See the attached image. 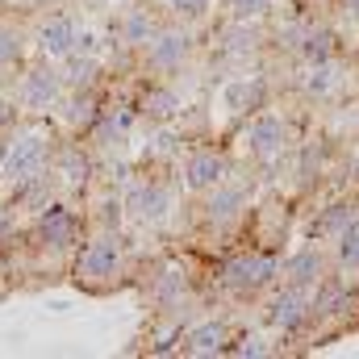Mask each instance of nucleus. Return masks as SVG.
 I'll return each mask as SVG.
<instances>
[{
	"mask_svg": "<svg viewBox=\"0 0 359 359\" xmlns=\"http://www.w3.org/2000/svg\"><path fill=\"white\" fill-rule=\"evenodd\" d=\"M121 271V251H117V243L113 238H96L88 243L84 251H80V259H76V280H84V284H104V280H113Z\"/></svg>",
	"mask_w": 359,
	"mask_h": 359,
	"instance_id": "1",
	"label": "nucleus"
},
{
	"mask_svg": "<svg viewBox=\"0 0 359 359\" xmlns=\"http://www.w3.org/2000/svg\"><path fill=\"white\" fill-rule=\"evenodd\" d=\"M42 163H46V142L38 134L4 147V159H0V172L13 180V184H25V180L42 176Z\"/></svg>",
	"mask_w": 359,
	"mask_h": 359,
	"instance_id": "2",
	"label": "nucleus"
},
{
	"mask_svg": "<svg viewBox=\"0 0 359 359\" xmlns=\"http://www.w3.org/2000/svg\"><path fill=\"white\" fill-rule=\"evenodd\" d=\"M276 271H280V264L276 259H268V255H238V259H230L226 264V284L234 288V292H251V288H264V284H271L276 280Z\"/></svg>",
	"mask_w": 359,
	"mask_h": 359,
	"instance_id": "3",
	"label": "nucleus"
},
{
	"mask_svg": "<svg viewBox=\"0 0 359 359\" xmlns=\"http://www.w3.org/2000/svg\"><path fill=\"white\" fill-rule=\"evenodd\" d=\"M222 180H226V159H222L217 151H196V155L184 163V184L196 188V192H213Z\"/></svg>",
	"mask_w": 359,
	"mask_h": 359,
	"instance_id": "4",
	"label": "nucleus"
},
{
	"mask_svg": "<svg viewBox=\"0 0 359 359\" xmlns=\"http://www.w3.org/2000/svg\"><path fill=\"white\" fill-rule=\"evenodd\" d=\"M38 234H42L46 247H72L76 234H80V217H76L72 209H63V205H50V209L38 217Z\"/></svg>",
	"mask_w": 359,
	"mask_h": 359,
	"instance_id": "5",
	"label": "nucleus"
},
{
	"mask_svg": "<svg viewBox=\"0 0 359 359\" xmlns=\"http://www.w3.org/2000/svg\"><path fill=\"white\" fill-rule=\"evenodd\" d=\"M38 38H42V50L46 55H72L76 42H80V29H76L72 17H46L42 29H38Z\"/></svg>",
	"mask_w": 359,
	"mask_h": 359,
	"instance_id": "6",
	"label": "nucleus"
},
{
	"mask_svg": "<svg viewBox=\"0 0 359 359\" xmlns=\"http://www.w3.org/2000/svg\"><path fill=\"white\" fill-rule=\"evenodd\" d=\"M21 100H25L29 109H46V104H55V100H59V72H50V67L29 72L25 84H21Z\"/></svg>",
	"mask_w": 359,
	"mask_h": 359,
	"instance_id": "7",
	"label": "nucleus"
},
{
	"mask_svg": "<svg viewBox=\"0 0 359 359\" xmlns=\"http://www.w3.org/2000/svg\"><path fill=\"white\" fill-rule=\"evenodd\" d=\"M309 301L301 297V292H280L276 301H271V322L280 326V330H301L305 322H309Z\"/></svg>",
	"mask_w": 359,
	"mask_h": 359,
	"instance_id": "8",
	"label": "nucleus"
},
{
	"mask_svg": "<svg viewBox=\"0 0 359 359\" xmlns=\"http://www.w3.org/2000/svg\"><path fill=\"white\" fill-rule=\"evenodd\" d=\"M247 142H251V151H259V155H276V151L284 147V121H280L276 113L255 117L251 130H247Z\"/></svg>",
	"mask_w": 359,
	"mask_h": 359,
	"instance_id": "9",
	"label": "nucleus"
},
{
	"mask_svg": "<svg viewBox=\"0 0 359 359\" xmlns=\"http://www.w3.org/2000/svg\"><path fill=\"white\" fill-rule=\"evenodd\" d=\"M184 55H188V38L184 34H159L151 42V63L155 67H176Z\"/></svg>",
	"mask_w": 359,
	"mask_h": 359,
	"instance_id": "10",
	"label": "nucleus"
},
{
	"mask_svg": "<svg viewBox=\"0 0 359 359\" xmlns=\"http://www.w3.org/2000/svg\"><path fill=\"white\" fill-rule=\"evenodd\" d=\"M168 201H172V196H168V188H159V184H147V188H138V192H134V201H130V205H134V213H138V217L155 222V217H163Z\"/></svg>",
	"mask_w": 359,
	"mask_h": 359,
	"instance_id": "11",
	"label": "nucleus"
},
{
	"mask_svg": "<svg viewBox=\"0 0 359 359\" xmlns=\"http://www.w3.org/2000/svg\"><path fill=\"white\" fill-rule=\"evenodd\" d=\"M288 280L297 284V288H305V284H318L322 280V259H318V251H301V255H292L288 259Z\"/></svg>",
	"mask_w": 359,
	"mask_h": 359,
	"instance_id": "12",
	"label": "nucleus"
},
{
	"mask_svg": "<svg viewBox=\"0 0 359 359\" xmlns=\"http://www.w3.org/2000/svg\"><path fill=\"white\" fill-rule=\"evenodd\" d=\"M243 201H247V192H243V188H222V184H217V188H213V196H209V217H213V222H226V217H234V213H238V205H243Z\"/></svg>",
	"mask_w": 359,
	"mask_h": 359,
	"instance_id": "13",
	"label": "nucleus"
},
{
	"mask_svg": "<svg viewBox=\"0 0 359 359\" xmlns=\"http://www.w3.org/2000/svg\"><path fill=\"white\" fill-rule=\"evenodd\" d=\"M339 259L347 268H359V222H351L343 234H339Z\"/></svg>",
	"mask_w": 359,
	"mask_h": 359,
	"instance_id": "14",
	"label": "nucleus"
},
{
	"mask_svg": "<svg viewBox=\"0 0 359 359\" xmlns=\"http://www.w3.org/2000/svg\"><path fill=\"white\" fill-rule=\"evenodd\" d=\"M347 226H351V213H347L343 205H334V209H326V213H322V222H318L313 230H318V234H343Z\"/></svg>",
	"mask_w": 359,
	"mask_h": 359,
	"instance_id": "15",
	"label": "nucleus"
},
{
	"mask_svg": "<svg viewBox=\"0 0 359 359\" xmlns=\"http://www.w3.org/2000/svg\"><path fill=\"white\" fill-rule=\"evenodd\" d=\"M330 88H334V67H322V63H318V67L309 72V92H313V96H326Z\"/></svg>",
	"mask_w": 359,
	"mask_h": 359,
	"instance_id": "16",
	"label": "nucleus"
},
{
	"mask_svg": "<svg viewBox=\"0 0 359 359\" xmlns=\"http://www.w3.org/2000/svg\"><path fill=\"white\" fill-rule=\"evenodd\" d=\"M151 38V21L142 13H130L126 17V42H147Z\"/></svg>",
	"mask_w": 359,
	"mask_h": 359,
	"instance_id": "17",
	"label": "nucleus"
},
{
	"mask_svg": "<svg viewBox=\"0 0 359 359\" xmlns=\"http://www.w3.org/2000/svg\"><path fill=\"white\" fill-rule=\"evenodd\" d=\"M330 50H334V46H330V34H309L305 55H309L313 63H326V59H330Z\"/></svg>",
	"mask_w": 359,
	"mask_h": 359,
	"instance_id": "18",
	"label": "nucleus"
},
{
	"mask_svg": "<svg viewBox=\"0 0 359 359\" xmlns=\"http://www.w3.org/2000/svg\"><path fill=\"white\" fill-rule=\"evenodd\" d=\"M192 343H196L201 351L222 347V343H226V330H222V326H205V330H196V334H192Z\"/></svg>",
	"mask_w": 359,
	"mask_h": 359,
	"instance_id": "19",
	"label": "nucleus"
},
{
	"mask_svg": "<svg viewBox=\"0 0 359 359\" xmlns=\"http://www.w3.org/2000/svg\"><path fill=\"white\" fill-rule=\"evenodd\" d=\"M21 55V38L13 29H0V63H13Z\"/></svg>",
	"mask_w": 359,
	"mask_h": 359,
	"instance_id": "20",
	"label": "nucleus"
},
{
	"mask_svg": "<svg viewBox=\"0 0 359 359\" xmlns=\"http://www.w3.org/2000/svg\"><path fill=\"white\" fill-rule=\"evenodd\" d=\"M268 4H271V0H230V13L243 21V17H259Z\"/></svg>",
	"mask_w": 359,
	"mask_h": 359,
	"instance_id": "21",
	"label": "nucleus"
},
{
	"mask_svg": "<svg viewBox=\"0 0 359 359\" xmlns=\"http://www.w3.org/2000/svg\"><path fill=\"white\" fill-rule=\"evenodd\" d=\"M172 8L184 13V17H201V13L209 8V0H172Z\"/></svg>",
	"mask_w": 359,
	"mask_h": 359,
	"instance_id": "22",
	"label": "nucleus"
},
{
	"mask_svg": "<svg viewBox=\"0 0 359 359\" xmlns=\"http://www.w3.org/2000/svg\"><path fill=\"white\" fill-rule=\"evenodd\" d=\"M8 121H13V104H4V100H0V130H4Z\"/></svg>",
	"mask_w": 359,
	"mask_h": 359,
	"instance_id": "23",
	"label": "nucleus"
},
{
	"mask_svg": "<svg viewBox=\"0 0 359 359\" xmlns=\"http://www.w3.org/2000/svg\"><path fill=\"white\" fill-rule=\"evenodd\" d=\"M4 234H8V217L0 213V243H4Z\"/></svg>",
	"mask_w": 359,
	"mask_h": 359,
	"instance_id": "24",
	"label": "nucleus"
},
{
	"mask_svg": "<svg viewBox=\"0 0 359 359\" xmlns=\"http://www.w3.org/2000/svg\"><path fill=\"white\" fill-rule=\"evenodd\" d=\"M351 13H359V0H351Z\"/></svg>",
	"mask_w": 359,
	"mask_h": 359,
	"instance_id": "25",
	"label": "nucleus"
},
{
	"mask_svg": "<svg viewBox=\"0 0 359 359\" xmlns=\"http://www.w3.org/2000/svg\"><path fill=\"white\" fill-rule=\"evenodd\" d=\"M0 276H4V259H0Z\"/></svg>",
	"mask_w": 359,
	"mask_h": 359,
	"instance_id": "26",
	"label": "nucleus"
},
{
	"mask_svg": "<svg viewBox=\"0 0 359 359\" xmlns=\"http://www.w3.org/2000/svg\"><path fill=\"white\" fill-rule=\"evenodd\" d=\"M355 176H359V159H355Z\"/></svg>",
	"mask_w": 359,
	"mask_h": 359,
	"instance_id": "27",
	"label": "nucleus"
}]
</instances>
